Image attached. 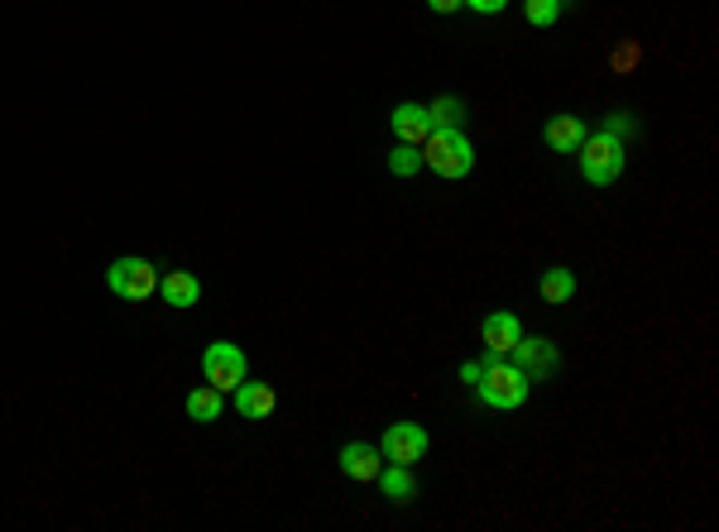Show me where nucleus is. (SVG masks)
I'll use <instances>...</instances> for the list:
<instances>
[{
	"label": "nucleus",
	"mask_w": 719,
	"mask_h": 532,
	"mask_svg": "<svg viewBox=\"0 0 719 532\" xmlns=\"http://www.w3.org/2000/svg\"><path fill=\"white\" fill-rule=\"evenodd\" d=\"M461 384L475 389V398L494 413H514L528 403V379L508 355H484V360H466L461 365Z\"/></svg>",
	"instance_id": "1"
},
{
	"label": "nucleus",
	"mask_w": 719,
	"mask_h": 532,
	"mask_svg": "<svg viewBox=\"0 0 719 532\" xmlns=\"http://www.w3.org/2000/svg\"><path fill=\"white\" fill-rule=\"evenodd\" d=\"M576 159H581V173H585L590 188H614V182L623 178V164H629L623 140H619V135H609L605 125H600L595 135H585V144L576 149Z\"/></svg>",
	"instance_id": "2"
},
{
	"label": "nucleus",
	"mask_w": 719,
	"mask_h": 532,
	"mask_svg": "<svg viewBox=\"0 0 719 532\" xmlns=\"http://www.w3.org/2000/svg\"><path fill=\"white\" fill-rule=\"evenodd\" d=\"M422 168H432L437 178L461 182L475 168V144L466 140V130H432L422 140Z\"/></svg>",
	"instance_id": "3"
},
{
	"label": "nucleus",
	"mask_w": 719,
	"mask_h": 532,
	"mask_svg": "<svg viewBox=\"0 0 719 532\" xmlns=\"http://www.w3.org/2000/svg\"><path fill=\"white\" fill-rule=\"evenodd\" d=\"M159 264H149V259H135V254H125V259H111V269H106V288L115 297H125V303H149L154 297V288H159Z\"/></svg>",
	"instance_id": "4"
},
{
	"label": "nucleus",
	"mask_w": 719,
	"mask_h": 532,
	"mask_svg": "<svg viewBox=\"0 0 719 532\" xmlns=\"http://www.w3.org/2000/svg\"><path fill=\"white\" fill-rule=\"evenodd\" d=\"M245 375H250V360H245V351H240L236 341H212L202 351V379L212 389L230 393L236 384H245Z\"/></svg>",
	"instance_id": "5"
},
{
	"label": "nucleus",
	"mask_w": 719,
	"mask_h": 532,
	"mask_svg": "<svg viewBox=\"0 0 719 532\" xmlns=\"http://www.w3.org/2000/svg\"><path fill=\"white\" fill-rule=\"evenodd\" d=\"M508 360L524 369L528 384H547L556 369H562V351H556V341H547V337H518V345L508 351Z\"/></svg>",
	"instance_id": "6"
},
{
	"label": "nucleus",
	"mask_w": 719,
	"mask_h": 532,
	"mask_svg": "<svg viewBox=\"0 0 719 532\" xmlns=\"http://www.w3.org/2000/svg\"><path fill=\"white\" fill-rule=\"evenodd\" d=\"M427 446H432V436H427L417 422H389L379 456H384L389 466H417V460L427 456Z\"/></svg>",
	"instance_id": "7"
},
{
	"label": "nucleus",
	"mask_w": 719,
	"mask_h": 532,
	"mask_svg": "<svg viewBox=\"0 0 719 532\" xmlns=\"http://www.w3.org/2000/svg\"><path fill=\"white\" fill-rule=\"evenodd\" d=\"M336 466H341V476H345V480H355V484H375V480H379V470H384V456H379V446H369V442H345V446H341V456H336Z\"/></svg>",
	"instance_id": "8"
},
{
	"label": "nucleus",
	"mask_w": 719,
	"mask_h": 532,
	"mask_svg": "<svg viewBox=\"0 0 719 532\" xmlns=\"http://www.w3.org/2000/svg\"><path fill=\"white\" fill-rule=\"evenodd\" d=\"M518 337H524V327H518L514 312H490V317L480 321V341H484V355H508L518 345Z\"/></svg>",
	"instance_id": "9"
},
{
	"label": "nucleus",
	"mask_w": 719,
	"mask_h": 532,
	"mask_svg": "<svg viewBox=\"0 0 719 532\" xmlns=\"http://www.w3.org/2000/svg\"><path fill=\"white\" fill-rule=\"evenodd\" d=\"M389 130L399 135V144L422 149V140L432 135V115H427V106H417V101H403V106H393V115H389Z\"/></svg>",
	"instance_id": "10"
},
{
	"label": "nucleus",
	"mask_w": 719,
	"mask_h": 532,
	"mask_svg": "<svg viewBox=\"0 0 719 532\" xmlns=\"http://www.w3.org/2000/svg\"><path fill=\"white\" fill-rule=\"evenodd\" d=\"M230 403H236V413L240 418H269V413L278 408V393H274V384H236L230 389Z\"/></svg>",
	"instance_id": "11"
},
{
	"label": "nucleus",
	"mask_w": 719,
	"mask_h": 532,
	"mask_svg": "<svg viewBox=\"0 0 719 532\" xmlns=\"http://www.w3.org/2000/svg\"><path fill=\"white\" fill-rule=\"evenodd\" d=\"M585 135H590V125L581 121V115H552L547 121V144L556 149V154H576V149L585 144Z\"/></svg>",
	"instance_id": "12"
},
{
	"label": "nucleus",
	"mask_w": 719,
	"mask_h": 532,
	"mask_svg": "<svg viewBox=\"0 0 719 532\" xmlns=\"http://www.w3.org/2000/svg\"><path fill=\"white\" fill-rule=\"evenodd\" d=\"M159 293H164L168 307H197L202 303V283H197L188 269H168L164 279H159Z\"/></svg>",
	"instance_id": "13"
},
{
	"label": "nucleus",
	"mask_w": 719,
	"mask_h": 532,
	"mask_svg": "<svg viewBox=\"0 0 719 532\" xmlns=\"http://www.w3.org/2000/svg\"><path fill=\"white\" fill-rule=\"evenodd\" d=\"M182 408H188V418L192 422H222V413H226V393L222 389H212V384H197L188 398H182Z\"/></svg>",
	"instance_id": "14"
},
{
	"label": "nucleus",
	"mask_w": 719,
	"mask_h": 532,
	"mask_svg": "<svg viewBox=\"0 0 719 532\" xmlns=\"http://www.w3.org/2000/svg\"><path fill=\"white\" fill-rule=\"evenodd\" d=\"M379 490H384V499L389 504H399V508H408L417 499V480H413V466H389V470H379Z\"/></svg>",
	"instance_id": "15"
},
{
	"label": "nucleus",
	"mask_w": 719,
	"mask_h": 532,
	"mask_svg": "<svg viewBox=\"0 0 719 532\" xmlns=\"http://www.w3.org/2000/svg\"><path fill=\"white\" fill-rule=\"evenodd\" d=\"M427 115H432V130H466L470 111L461 97H437L432 106H427Z\"/></svg>",
	"instance_id": "16"
},
{
	"label": "nucleus",
	"mask_w": 719,
	"mask_h": 532,
	"mask_svg": "<svg viewBox=\"0 0 719 532\" xmlns=\"http://www.w3.org/2000/svg\"><path fill=\"white\" fill-rule=\"evenodd\" d=\"M542 297H547V303H571V297H576V274L562 269V264L542 269Z\"/></svg>",
	"instance_id": "17"
},
{
	"label": "nucleus",
	"mask_w": 719,
	"mask_h": 532,
	"mask_svg": "<svg viewBox=\"0 0 719 532\" xmlns=\"http://www.w3.org/2000/svg\"><path fill=\"white\" fill-rule=\"evenodd\" d=\"M389 173H399V178H413V173H422V149L417 144H399V149H389Z\"/></svg>",
	"instance_id": "18"
},
{
	"label": "nucleus",
	"mask_w": 719,
	"mask_h": 532,
	"mask_svg": "<svg viewBox=\"0 0 719 532\" xmlns=\"http://www.w3.org/2000/svg\"><path fill=\"white\" fill-rule=\"evenodd\" d=\"M524 20L538 29L556 25V20H562V0H524Z\"/></svg>",
	"instance_id": "19"
},
{
	"label": "nucleus",
	"mask_w": 719,
	"mask_h": 532,
	"mask_svg": "<svg viewBox=\"0 0 719 532\" xmlns=\"http://www.w3.org/2000/svg\"><path fill=\"white\" fill-rule=\"evenodd\" d=\"M605 130H609V135H619V140H623V144H629V140H633V135H638V121H633V115H629V111H614V115H609V121H605Z\"/></svg>",
	"instance_id": "20"
},
{
	"label": "nucleus",
	"mask_w": 719,
	"mask_h": 532,
	"mask_svg": "<svg viewBox=\"0 0 719 532\" xmlns=\"http://www.w3.org/2000/svg\"><path fill=\"white\" fill-rule=\"evenodd\" d=\"M461 5H466V0H427L432 15H461Z\"/></svg>",
	"instance_id": "21"
},
{
	"label": "nucleus",
	"mask_w": 719,
	"mask_h": 532,
	"mask_svg": "<svg viewBox=\"0 0 719 532\" xmlns=\"http://www.w3.org/2000/svg\"><path fill=\"white\" fill-rule=\"evenodd\" d=\"M466 5L475 10V15H499V10H504L508 0H466Z\"/></svg>",
	"instance_id": "22"
}]
</instances>
